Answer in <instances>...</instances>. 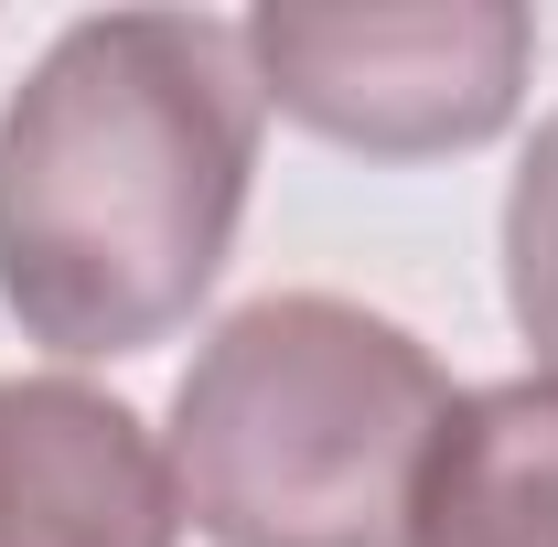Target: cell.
I'll use <instances>...</instances> for the list:
<instances>
[{
  "label": "cell",
  "mask_w": 558,
  "mask_h": 547,
  "mask_svg": "<svg viewBox=\"0 0 558 547\" xmlns=\"http://www.w3.org/2000/svg\"><path fill=\"white\" fill-rule=\"evenodd\" d=\"M258 97L333 150L365 161H440L484 150L537 65V22L515 0H269L236 22Z\"/></svg>",
  "instance_id": "obj_3"
},
{
  "label": "cell",
  "mask_w": 558,
  "mask_h": 547,
  "mask_svg": "<svg viewBox=\"0 0 558 547\" xmlns=\"http://www.w3.org/2000/svg\"><path fill=\"white\" fill-rule=\"evenodd\" d=\"M0 547H183L161 440L86 376H0Z\"/></svg>",
  "instance_id": "obj_4"
},
{
  "label": "cell",
  "mask_w": 558,
  "mask_h": 547,
  "mask_svg": "<svg viewBox=\"0 0 558 547\" xmlns=\"http://www.w3.org/2000/svg\"><path fill=\"white\" fill-rule=\"evenodd\" d=\"M505 312L537 343V376H558V108L505 183Z\"/></svg>",
  "instance_id": "obj_6"
},
{
  "label": "cell",
  "mask_w": 558,
  "mask_h": 547,
  "mask_svg": "<svg viewBox=\"0 0 558 547\" xmlns=\"http://www.w3.org/2000/svg\"><path fill=\"white\" fill-rule=\"evenodd\" d=\"M409 547H558V376L451 398L409 505Z\"/></svg>",
  "instance_id": "obj_5"
},
{
  "label": "cell",
  "mask_w": 558,
  "mask_h": 547,
  "mask_svg": "<svg viewBox=\"0 0 558 547\" xmlns=\"http://www.w3.org/2000/svg\"><path fill=\"white\" fill-rule=\"evenodd\" d=\"M258 65L205 11H97L0 108V301L65 354H140L215 290L258 183Z\"/></svg>",
  "instance_id": "obj_1"
},
{
  "label": "cell",
  "mask_w": 558,
  "mask_h": 547,
  "mask_svg": "<svg viewBox=\"0 0 558 547\" xmlns=\"http://www.w3.org/2000/svg\"><path fill=\"white\" fill-rule=\"evenodd\" d=\"M440 354L333 290H279L205 333L172 387L161 462L205 547H409L429 440L451 418Z\"/></svg>",
  "instance_id": "obj_2"
}]
</instances>
